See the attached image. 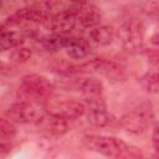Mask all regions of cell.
<instances>
[{
	"instance_id": "obj_11",
	"label": "cell",
	"mask_w": 159,
	"mask_h": 159,
	"mask_svg": "<svg viewBox=\"0 0 159 159\" xmlns=\"http://www.w3.org/2000/svg\"><path fill=\"white\" fill-rule=\"evenodd\" d=\"M43 21V14L41 10L34 9V7H25L20 9L16 12H14L9 19V24L19 25V24H37Z\"/></svg>"
},
{
	"instance_id": "obj_15",
	"label": "cell",
	"mask_w": 159,
	"mask_h": 159,
	"mask_svg": "<svg viewBox=\"0 0 159 159\" xmlns=\"http://www.w3.org/2000/svg\"><path fill=\"white\" fill-rule=\"evenodd\" d=\"M25 37L19 31H0V52L12 50L24 42Z\"/></svg>"
},
{
	"instance_id": "obj_21",
	"label": "cell",
	"mask_w": 159,
	"mask_h": 159,
	"mask_svg": "<svg viewBox=\"0 0 159 159\" xmlns=\"http://www.w3.org/2000/svg\"><path fill=\"white\" fill-rule=\"evenodd\" d=\"M152 143H153L154 149L158 152L159 150V129H158V127L154 128V132L152 135Z\"/></svg>"
},
{
	"instance_id": "obj_1",
	"label": "cell",
	"mask_w": 159,
	"mask_h": 159,
	"mask_svg": "<svg viewBox=\"0 0 159 159\" xmlns=\"http://www.w3.org/2000/svg\"><path fill=\"white\" fill-rule=\"evenodd\" d=\"M83 143L88 149L108 158H119L127 149L125 143L122 139L113 135L91 134L83 138Z\"/></svg>"
},
{
	"instance_id": "obj_10",
	"label": "cell",
	"mask_w": 159,
	"mask_h": 159,
	"mask_svg": "<svg viewBox=\"0 0 159 159\" xmlns=\"http://www.w3.org/2000/svg\"><path fill=\"white\" fill-rule=\"evenodd\" d=\"M77 22L82 27H94L101 21V12L97 7L93 5H81L77 7L76 11H73Z\"/></svg>"
},
{
	"instance_id": "obj_23",
	"label": "cell",
	"mask_w": 159,
	"mask_h": 159,
	"mask_svg": "<svg viewBox=\"0 0 159 159\" xmlns=\"http://www.w3.org/2000/svg\"><path fill=\"white\" fill-rule=\"evenodd\" d=\"M0 6H1V0H0Z\"/></svg>"
},
{
	"instance_id": "obj_14",
	"label": "cell",
	"mask_w": 159,
	"mask_h": 159,
	"mask_svg": "<svg viewBox=\"0 0 159 159\" xmlns=\"http://www.w3.org/2000/svg\"><path fill=\"white\" fill-rule=\"evenodd\" d=\"M82 68L87 72H98L106 76H112L116 73H119L120 70L118 65H116L113 61L103 60V58H94L82 66Z\"/></svg>"
},
{
	"instance_id": "obj_6",
	"label": "cell",
	"mask_w": 159,
	"mask_h": 159,
	"mask_svg": "<svg viewBox=\"0 0 159 159\" xmlns=\"http://www.w3.org/2000/svg\"><path fill=\"white\" fill-rule=\"evenodd\" d=\"M46 111L65 119H77L86 113V106L84 103L75 99H55L48 101L46 104Z\"/></svg>"
},
{
	"instance_id": "obj_18",
	"label": "cell",
	"mask_w": 159,
	"mask_h": 159,
	"mask_svg": "<svg viewBox=\"0 0 159 159\" xmlns=\"http://www.w3.org/2000/svg\"><path fill=\"white\" fill-rule=\"evenodd\" d=\"M140 83L143 88L149 93H158L159 89V77L157 72H148L140 78Z\"/></svg>"
},
{
	"instance_id": "obj_5",
	"label": "cell",
	"mask_w": 159,
	"mask_h": 159,
	"mask_svg": "<svg viewBox=\"0 0 159 159\" xmlns=\"http://www.w3.org/2000/svg\"><path fill=\"white\" fill-rule=\"evenodd\" d=\"M80 89L84 99L86 111L107 108L103 97V84L99 80L94 77H88L81 82Z\"/></svg>"
},
{
	"instance_id": "obj_9",
	"label": "cell",
	"mask_w": 159,
	"mask_h": 159,
	"mask_svg": "<svg viewBox=\"0 0 159 159\" xmlns=\"http://www.w3.org/2000/svg\"><path fill=\"white\" fill-rule=\"evenodd\" d=\"M77 25L76 16L73 11H61L53 16H51L48 20H46V26L48 30L52 31V34H60L66 35L71 32L75 26Z\"/></svg>"
},
{
	"instance_id": "obj_22",
	"label": "cell",
	"mask_w": 159,
	"mask_h": 159,
	"mask_svg": "<svg viewBox=\"0 0 159 159\" xmlns=\"http://www.w3.org/2000/svg\"><path fill=\"white\" fill-rule=\"evenodd\" d=\"M72 1H73V2H81L82 0H72Z\"/></svg>"
},
{
	"instance_id": "obj_16",
	"label": "cell",
	"mask_w": 159,
	"mask_h": 159,
	"mask_svg": "<svg viewBox=\"0 0 159 159\" xmlns=\"http://www.w3.org/2000/svg\"><path fill=\"white\" fill-rule=\"evenodd\" d=\"M113 117L107 108L87 111V120L94 127H106L112 122Z\"/></svg>"
},
{
	"instance_id": "obj_20",
	"label": "cell",
	"mask_w": 159,
	"mask_h": 159,
	"mask_svg": "<svg viewBox=\"0 0 159 159\" xmlns=\"http://www.w3.org/2000/svg\"><path fill=\"white\" fill-rule=\"evenodd\" d=\"M32 56V51L29 47H15L12 48V52L10 53V60L15 63H25L27 62Z\"/></svg>"
},
{
	"instance_id": "obj_12",
	"label": "cell",
	"mask_w": 159,
	"mask_h": 159,
	"mask_svg": "<svg viewBox=\"0 0 159 159\" xmlns=\"http://www.w3.org/2000/svg\"><path fill=\"white\" fill-rule=\"evenodd\" d=\"M113 37L114 34L112 27L97 25L89 29L87 41L89 45H94V46H108L109 43H112Z\"/></svg>"
},
{
	"instance_id": "obj_3",
	"label": "cell",
	"mask_w": 159,
	"mask_h": 159,
	"mask_svg": "<svg viewBox=\"0 0 159 159\" xmlns=\"http://www.w3.org/2000/svg\"><path fill=\"white\" fill-rule=\"evenodd\" d=\"M154 118L153 106L149 102H144L135 107L132 112L124 114L120 118V124L128 132L132 133H142L150 124Z\"/></svg>"
},
{
	"instance_id": "obj_17",
	"label": "cell",
	"mask_w": 159,
	"mask_h": 159,
	"mask_svg": "<svg viewBox=\"0 0 159 159\" xmlns=\"http://www.w3.org/2000/svg\"><path fill=\"white\" fill-rule=\"evenodd\" d=\"M68 37L66 35H60V34H52L50 36H46L41 40V45L43 48L47 51H58L61 48H65L67 43Z\"/></svg>"
},
{
	"instance_id": "obj_19",
	"label": "cell",
	"mask_w": 159,
	"mask_h": 159,
	"mask_svg": "<svg viewBox=\"0 0 159 159\" xmlns=\"http://www.w3.org/2000/svg\"><path fill=\"white\" fill-rule=\"evenodd\" d=\"M16 134V127L12 120L6 118H0V140H11Z\"/></svg>"
},
{
	"instance_id": "obj_7",
	"label": "cell",
	"mask_w": 159,
	"mask_h": 159,
	"mask_svg": "<svg viewBox=\"0 0 159 159\" xmlns=\"http://www.w3.org/2000/svg\"><path fill=\"white\" fill-rule=\"evenodd\" d=\"M118 35L127 51H135L143 43V26L135 20L125 21L120 26Z\"/></svg>"
},
{
	"instance_id": "obj_13",
	"label": "cell",
	"mask_w": 159,
	"mask_h": 159,
	"mask_svg": "<svg viewBox=\"0 0 159 159\" xmlns=\"http://www.w3.org/2000/svg\"><path fill=\"white\" fill-rule=\"evenodd\" d=\"M66 53L73 58V60H82L88 56L91 51V45L88 41H84L82 39H76V37H68L67 43L63 48Z\"/></svg>"
},
{
	"instance_id": "obj_8",
	"label": "cell",
	"mask_w": 159,
	"mask_h": 159,
	"mask_svg": "<svg viewBox=\"0 0 159 159\" xmlns=\"http://www.w3.org/2000/svg\"><path fill=\"white\" fill-rule=\"evenodd\" d=\"M35 125L46 135L58 138L62 137L67 133L68 130V124L67 119L58 117L56 114H52L47 111H43V113L40 116Z\"/></svg>"
},
{
	"instance_id": "obj_4",
	"label": "cell",
	"mask_w": 159,
	"mask_h": 159,
	"mask_svg": "<svg viewBox=\"0 0 159 159\" xmlns=\"http://www.w3.org/2000/svg\"><path fill=\"white\" fill-rule=\"evenodd\" d=\"M42 113H43V109H41L37 106V102L21 99L9 107L6 112V117L14 123L35 124Z\"/></svg>"
},
{
	"instance_id": "obj_2",
	"label": "cell",
	"mask_w": 159,
	"mask_h": 159,
	"mask_svg": "<svg viewBox=\"0 0 159 159\" xmlns=\"http://www.w3.org/2000/svg\"><path fill=\"white\" fill-rule=\"evenodd\" d=\"M53 89L52 82L45 76L37 73H30L21 80V91L24 99L37 102L41 99H48Z\"/></svg>"
}]
</instances>
